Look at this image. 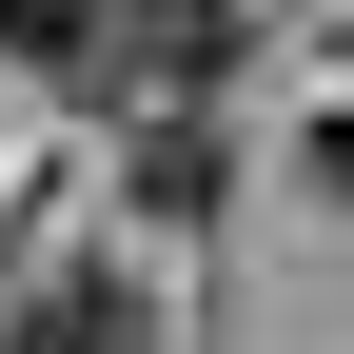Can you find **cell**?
Returning <instances> with one entry per match:
<instances>
[{
    "label": "cell",
    "mask_w": 354,
    "mask_h": 354,
    "mask_svg": "<svg viewBox=\"0 0 354 354\" xmlns=\"http://www.w3.org/2000/svg\"><path fill=\"white\" fill-rule=\"evenodd\" d=\"M20 354H158V315H138L118 276H39V295H20Z\"/></svg>",
    "instance_id": "cell-1"
}]
</instances>
